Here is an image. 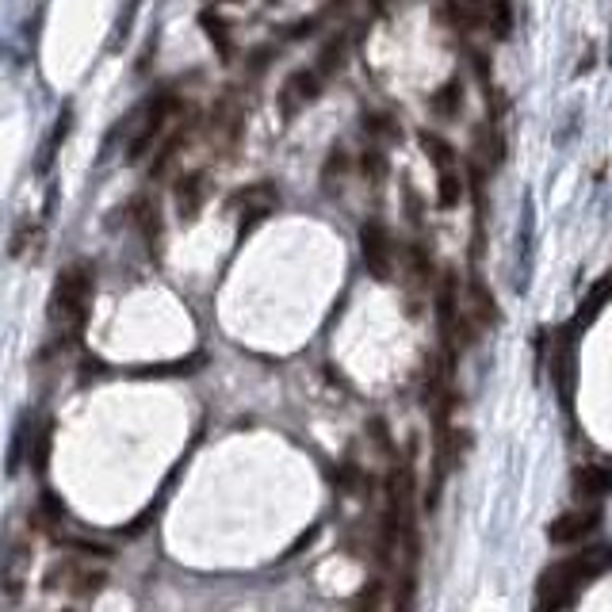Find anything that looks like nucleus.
<instances>
[{
    "instance_id": "f257e3e1",
    "label": "nucleus",
    "mask_w": 612,
    "mask_h": 612,
    "mask_svg": "<svg viewBox=\"0 0 612 612\" xmlns=\"http://www.w3.org/2000/svg\"><path fill=\"white\" fill-rule=\"evenodd\" d=\"M609 567H612L609 547L578 551V555H570L563 563L547 567L544 578H540V605H536V612H567L574 605V597Z\"/></svg>"
},
{
    "instance_id": "f03ea898",
    "label": "nucleus",
    "mask_w": 612,
    "mask_h": 612,
    "mask_svg": "<svg viewBox=\"0 0 612 612\" xmlns=\"http://www.w3.org/2000/svg\"><path fill=\"white\" fill-rule=\"evenodd\" d=\"M96 295V272L88 261H73L58 272L54 291H50V326L58 329L66 341H77L92 310Z\"/></svg>"
},
{
    "instance_id": "7ed1b4c3",
    "label": "nucleus",
    "mask_w": 612,
    "mask_h": 612,
    "mask_svg": "<svg viewBox=\"0 0 612 612\" xmlns=\"http://www.w3.org/2000/svg\"><path fill=\"white\" fill-rule=\"evenodd\" d=\"M176 111H184L176 92H161L153 96L146 108L134 111V131L131 146H127V161H142L150 150H157V138H165V127L173 123Z\"/></svg>"
},
{
    "instance_id": "20e7f679",
    "label": "nucleus",
    "mask_w": 612,
    "mask_h": 612,
    "mask_svg": "<svg viewBox=\"0 0 612 612\" xmlns=\"http://www.w3.org/2000/svg\"><path fill=\"white\" fill-rule=\"evenodd\" d=\"M360 257H364V268L368 276L387 284L398 272V245H394L391 226L379 219V215H368L360 222Z\"/></svg>"
},
{
    "instance_id": "39448f33",
    "label": "nucleus",
    "mask_w": 612,
    "mask_h": 612,
    "mask_svg": "<svg viewBox=\"0 0 612 612\" xmlns=\"http://www.w3.org/2000/svg\"><path fill=\"white\" fill-rule=\"evenodd\" d=\"M104 570H92L81 555H66V559H54L43 574V590L46 593H66V597H92V593L104 590Z\"/></svg>"
},
{
    "instance_id": "423d86ee",
    "label": "nucleus",
    "mask_w": 612,
    "mask_h": 612,
    "mask_svg": "<svg viewBox=\"0 0 612 612\" xmlns=\"http://www.w3.org/2000/svg\"><path fill=\"white\" fill-rule=\"evenodd\" d=\"M322 88H326V77H322L314 66H303V69H295V73H287L280 92H276L280 119H284V123L299 119V115H303V111L322 96Z\"/></svg>"
},
{
    "instance_id": "0eeeda50",
    "label": "nucleus",
    "mask_w": 612,
    "mask_h": 612,
    "mask_svg": "<svg viewBox=\"0 0 612 612\" xmlns=\"http://www.w3.org/2000/svg\"><path fill=\"white\" fill-rule=\"evenodd\" d=\"M276 203H280V192H276V184H268V180L241 188L238 196H234V211H238V238L253 234V230H257L272 211H276Z\"/></svg>"
},
{
    "instance_id": "6e6552de",
    "label": "nucleus",
    "mask_w": 612,
    "mask_h": 612,
    "mask_svg": "<svg viewBox=\"0 0 612 612\" xmlns=\"http://www.w3.org/2000/svg\"><path fill=\"white\" fill-rule=\"evenodd\" d=\"M597 525H601L597 505H582V509H570L563 517H555V521L547 525V540L559 547L582 544V540H590L593 532H597Z\"/></svg>"
},
{
    "instance_id": "1a4fd4ad",
    "label": "nucleus",
    "mask_w": 612,
    "mask_h": 612,
    "mask_svg": "<svg viewBox=\"0 0 612 612\" xmlns=\"http://www.w3.org/2000/svg\"><path fill=\"white\" fill-rule=\"evenodd\" d=\"M398 272L402 280L414 287V291H433L437 284V264H433V253L425 241H406L398 249Z\"/></svg>"
},
{
    "instance_id": "9d476101",
    "label": "nucleus",
    "mask_w": 612,
    "mask_h": 612,
    "mask_svg": "<svg viewBox=\"0 0 612 612\" xmlns=\"http://www.w3.org/2000/svg\"><path fill=\"white\" fill-rule=\"evenodd\" d=\"M207 192H211V176L203 173V169H192V173H184L176 180L173 196H176V215L184 222H196L199 211H203V203H207Z\"/></svg>"
},
{
    "instance_id": "9b49d317",
    "label": "nucleus",
    "mask_w": 612,
    "mask_h": 612,
    "mask_svg": "<svg viewBox=\"0 0 612 612\" xmlns=\"http://www.w3.org/2000/svg\"><path fill=\"white\" fill-rule=\"evenodd\" d=\"M352 169H356V161H352V153L345 150V142H333L322 157V176H318V184H322V192L329 199H341L345 196V184H349Z\"/></svg>"
},
{
    "instance_id": "f8f14e48",
    "label": "nucleus",
    "mask_w": 612,
    "mask_h": 612,
    "mask_svg": "<svg viewBox=\"0 0 612 612\" xmlns=\"http://www.w3.org/2000/svg\"><path fill=\"white\" fill-rule=\"evenodd\" d=\"M574 329H559L555 333V349H551V379H555V391L563 394V402L570 406L574 398Z\"/></svg>"
},
{
    "instance_id": "ddd939ff",
    "label": "nucleus",
    "mask_w": 612,
    "mask_h": 612,
    "mask_svg": "<svg viewBox=\"0 0 612 612\" xmlns=\"http://www.w3.org/2000/svg\"><path fill=\"white\" fill-rule=\"evenodd\" d=\"M27 570H31V544L27 540H12L8 551L0 555V586L8 597H16L27 582Z\"/></svg>"
},
{
    "instance_id": "4468645a",
    "label": "nucleus",
    "mask_w": 612,
    "mask_h": 612,
    "mask_svg": "<svg viewBox=\"0 0 612 612\" xmlns=\"http://www.w3.org/2000/svg\"><path fill=\"white\" fill-rule=\"evenodd\" d=\"M360 127L368 134V142H387V146H402L406 142V131H402V123H398V115L387 108H364L360 115Z\"/></svg>"
},
{
    "instance_id": "2eb2a0df",
    "label": "nucleus",
    "mask_w": 612,
    "mask_h": 612,
    "mask_svg": "<svg viewBox=\"0 0 612 612\" xmlns=\"http://www.w3.org/2000/svg\"><path fill=\"white\" fill-rule=\"evenodd\" d=\"M463 303H467V318H471V326L475 329H494L502 322V310H498L490 287L482 284V280H475V284L463 291Z\"/></svg>"
},
{
    "instance_id": "dca6fc26",
    "label": "nucleus",
    "mask_w": 612,
    "mask_h": 612,
    "mask_svg": "<svg viewBox=\"0 0 612 612\" xmlns=\"http://www.w3.org/2000/svg\"><path fill=\"white\" fill-rule=\"evenodd\" d=\"M612 490V467H578L574 471V494L582 505H597Z\"/></svg>"
},
{
    "instance_id": "f3484780",
    "label": "nucleus",
    "mask_w": 612,
    "mask_h": 612,
    "mask_svg": "<svg viewBox=\"0 0 612 612\" xmlns=\"http://www.w3.org/2000/svg\"><path fill=\"white\" fill-rule=\"evenodd\" d=\"M463 100H467L463 77H448V81L429 96V108H433V115H437L440 123H452V119H459V111H463Z\"/></svg>"
},
{
    "instance_id": "a211bd4d",
    "label": "nucleus",
    "mask_w": 612,
    "mask_h": 612,
    "mask_svg": "<svg viewBox=\"0 0 612 612\" xmlns=\"http://www.w3.org/2000/svg\"><path fill=\"white\" fill-rule=\"evenodd\" d=\"M345 62H349V31H333L322 43V50L314 54V69L329 81V77H337L345 69Z\"/></svg>"
},
{
    "instance_id": "6ab92c4d",
    "label": "nucleus",
    "mask_w": 612,
    "mask_h": 612,
    "mask_svg": "<svg viewBox=\"0 0 612 612\" xmlns=\"http://www.w3.org/2000/svg\"><path fill=\"white\" fill-rule=\"evenodd\" d=\"M356 173L364 176V184H372V188H383L387 184V173H391V157L387 150L379 146V142H368L360 157H356Z\"/></svg>"
},
{
    "instance_id": "aec40b11",
    "label": "nucleus",
    "mask_w": 612,
    "mask_h": 612,
    "mask_svg": "<svg viewBox=\"0 0 612 612\" xmlns=\"http://www.w3.org/2000/svg\"><path fill=\"white\" fill-rule=\"evenodd\" d=\"M417 146H421V153L429 157L433 173H437V169H452V165H459L456 146H452V142H448L444 134H437V131H417Z\"/></svg>"
},
{
    "instance_id": "412c9836",
    "label": "nucleus",
    "mask_w": 612,
    "mask_h": 612,
    "mask_svg": "<svg viewBox=\"0 0 612 612\" xmlns=\"http://www.w3.org/2000/svg\"><path fill=\"white\" fill-rule=\"evenodd\" d=\"M131 219L138 222V230H142V238L150 245L153 253L161 249V211H157V203L146 196H138L131 203Z\"/></svg>"
},
{
    "instance_id": "4be33fe9",
    "label": "nucleus",
    "mask_w": 612,
    "mask_h": 612,
    "mask_svg": "<svg viewBox=\"0 0 612 612\" xmlns=\"http://www.w3.org/2000/svg\"><path fill=\"white\" fill-rule=\"evenodd\" d=\"M467 196V180L459 173V165L452 169H437V207L440 211H456Z\"/></svg>"
},
{
    "instance_id": "5701e85b",
    "label": "nucleus",
    "mask_w": 612,
    "mask_h": 612,
    "mask_svg": "<svg viewBox=\"0 0 612 612\" xmlns=\"http://www.w3.org/2000/svg\"><path fill=\"white\" fill-rule=\"evenodd\" d=\"M482 8H486V31L505 43L509 35H513V23H517V12H513V0H482Z\"/></svg>"
},
{
    "instance_id": "b1692460",
    "label": "nucleus",
    "mask_w": 612,
    "mask_h": 612,
    "mask_svg": "<svg viewBox=\"0 0 612 612\" xmlns=\"http://www.w3.org/2000/svg\"><path fill=\"white\" fill-rule=\"evenodd\" d=\"M188 146V127H176V131H169L161 142H157V153H153V165L150 173L153 176H165L169 169H173V161L180 157V150Z\"/></svg>"
},
{
    "instance_id": "393cba45",
    "label": "nucleus",
    "mask_w": 612,
    "mask_h": 612,
    "mask_svg": "<svg viewBox=\"0 0 612 612\" xmlns=\"http://www.w3.org/2000/svg\"><path fill=\"white\" fill-rule=\"evenodd\" d=\"M31 433H35V421H31V414H23L16 433H12V448H8V475H16L23 467V459L31 456Z\"/></svg>"
},
{
    "instance_id": "a878e982",
    "label": "nucleus",
    "mask_w": 612,
    "mask_h": 612,
    "mask_svg": "<svg viewBox=\"0 0 612 612\" xmlns=\"http://www.w3.org/2000/svg\"><path fill=\"white\" fill-rule=\"evenodd\" d=\"M402 219H406V226H414V230L425 226V196L417 192V184L410 176H402Z\"/></svg>"
},
{
    "instance_id": "bb28decb",
    "label": "nucleus",
    "mask_w": 612,
    "mask_h": 612,
    "mask_svg": "<svg viewBox=\"0 0 612 612\" xmlns=\"http://www.w3.org/2000/svg\"><path fill=\"white\" fill-rule=\"evenodd\" d=\"M203 31H207V39L215 43V50H219V58H234V39H230V27H226V20L222 16H215V12H203Z\"/></svg>"
},
{
    "instance_id": "cd10ccee",
    "label": "nucleus",
    "mask_w": 612,
    "mask_h": 612,
    "mask_svg": "<svg viewBox=\"0 0 612 612\" xmlns=\"http://www.w3.org/2000/svg\"><path fill=\"white\" fill-rule=\"evenodd\" d=\"M50 437H54V425H50V421H35V433H31V467H35V471H39V475H43L46 471V459H50Z\"/></svg>"
},
{
    "instance_id": "c85d7f7f",
    "label": "nucleus",
    "mask_w": 612,
    "mask_h": 612,
    "mask_svg": "<svg viewBox=\"0 0 612 612\" xmlns=\"http://www.w3.org/2000/svg\"><path fill=\"white\" fill-rule=\"evenodd\" d=\"M417 601V567L406 563L402 574H398V590H394V612H414Z\"/></svg>"
},
{
    "instance_id": "c756f323",
    "label": "nucleus",
    "mask_w": 612,
    "mask_h": 612,
    "mask_svg": "<svg viewBox=\"0 0 612 612\" xmlns=\"http://www.w3.org/2000/svg\"><path fill=\"white\" fill-rule=\"evenodd\" d=\"M69 127H73V115H62V119H58V127H54V134H50V142H46V153H43V169L46 165H50V157H54V150H58V146H62V142H66V134H69Z\"/></svg>"
},
{
    "instance_id": "7c9ffc66",
    "label": "nucleus",
    "mask_w": 612,
    "mask_h": 612,
    "mask_svg": "<svg viewBox=\"0 0 612 612\" xmlns=\"http://www.w3.org/2000/svg\"><path fill=\"white\" fill-rule=\"evenodd\" d=\"M379 597H383V582L372 578L360 593V601H356V612H379Z\"/></svg>"
},
{
    "instance_id": "2f4dec72",
    "label": "nucleus",
    "mask_w": 612,
    "mask_h": 612,
    "mask_svg": "<svg viewBox=\"0 0 612 612\" xmlns=\"http://www.w3.org/2000/svg\"><path fill=\"white\" fill-rule=\"evenodd\" d=\"M138 4H142V0H127V8L119 12V27H115V43H119V39H127V31H131V16H134V12H138Z\"/></svg>"
}]
</instances>
